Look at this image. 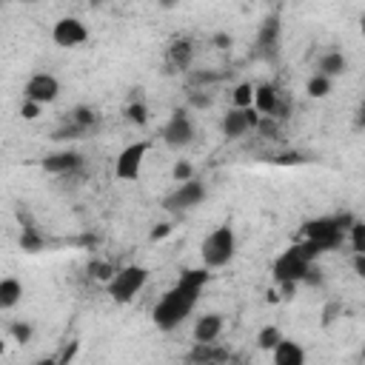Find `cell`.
<instances>
[{
    "instance_id": "obj_2",
    "label": "cell",
    "mask_w": 365,
    "mask_h": 365,
    "mask_svg": "<svg viewBox=\"0 0 365 365\" xmlns=\"http://www.w3.org/2000/svg\"><path fill=\"white\" fill-rule=\"evenodd\" d=\"M234 248H237V237L231 225H220L214 228L205 240H202V268H222L234 259Z\"/></svg>"
},
{
    "instance_id": "obj_9",
    "label": "cell",
    "mask_w": 365,
    "mask_h": 365,
    "mask_svg": "<svg viewBox=\"0 0 365 365\" xmlns=\"http://www.w3.org/2000/svg\"><path fill=\"white\" fill-rule=\"evenodd\" d=\"M163 140H165V145H171V148H185V145H191V140H194V123H191V117H188L182 108H177V111L171 114V120L165 123Z\"/></svg>"
},
{
    "instance_id": "obj_22",
    "label": "cell",
    "mask_w": 365,
    "mask_h": 365,
    "mask_svg": "<svg viewBox=\"0 0 365 365\" xmlns=\"http://www.w3.org/2000/svg\"><path fill=\"white\" fill-rule=\"evenodd\" d=\"M125 120L134 123V125H145V123H148V106H145L140 97L131 100V103L125 106Z\"/></svg>"
},
{
    "instance_id": "obj_4",
    "label": "cell",
    "mask_w": 365,
    "mask_h": 365,
    "mask_svg": "<svg viewBox=\"0 0 365 365\" xmlns=\"http://www.w3.org/2000/svg\"><path fill=\"white\" fill-rule=\"evenodd\" d=\"M202 197H205V185L197 182V180H188V182H180L171 194L163 197V208L174 211V214H182V211H191L194 205H200Z\"/></svg>"
},
{
    "instance_id": "obj_21",
    "label": "cell",
    "mask_w": 365,
    "mask_h": 365,
    "mask_svg": "<svg viewBox=\"0 0 365 365\" xmlns=\"http://www.w3.org/2000/svg\"><path fill=\"white\" fill-rule=\"evenodd\" d=\"M68 123H71V125H77L80 131H86V128H91V125L97 123V114H94L88 106H77V108L68 114Z\"/></svg>"
},
{
    "instance_id": "obj_18",
    "label": "cell",
    "mask_w": 365,
    "mask_h": 365,
    "mask_svg": "<svg viewBox=\"0 0 365 365\" xmlns=\"http://www.w3.org/2000/svg\"><path fill=\"white\" fill-rule=\"evenodd\" d=\"M191 57H194V46L188 43V40H174L171 46H168V63L174 66V68H188L191 66Z\"/></svg>"
},
{
    "instance_id": "obj_40",
    "label": "cell",
    "mask_w": 365,
    "mask_h": 365,
    "mask_svg": "<svg viewBox=\"0 0 365 365\" xmlns=\"http://www.w3.org/2000/svg\"><path fill=\"white\" fill-rule=\"evenodd\" d=\"M0 354H3V342H0Z\"/></svg>"
},
{
    "instance_id": "obj_13",
    "label": "cell",
    "mask_w": 365,
    "mask_h": 365,
    "mask_svg": "<svg viewBox=\"0 0 365 365\" xmlns=\"http://www.w3.org/2000/svg\"><path fill=\"white\" fill-rule=\"evenodd\" d=\"M222 334V314H202L194 322V339L197 345H208Z\"/></svg>"
},
{
    "instance_id": "obj_5",
    "label": "cell",
    "mask_w": 365,
    "mask_h": 365,
    "mask_svg": "<svg viewBox=\"0 0 365 365\" xmlns=\"http://www.w3.org/2000/svg\"><path fill=\"white\" fill-rule=\"evenodd\" d=\"M23 94H26V100H31V103H37V106H46V103H54V100H57L60 83H57L54 74L37 71V74H31V77L26 80Z\"/></svg>"
},
{
    "instance_id": "obj_6",
    "label": "cell",
    "mask_w": 365,
    "mask_h": 365,
    "mask_svg": "<svg viewBox=\"0 0 365 365\" xmlns=\"http://www.w3.org/2000/svg\"><path fill=\"white\" fill-rule=\"evenodd\" d=\"M302 231H305V240H311V242L319 245V251H331V248H336L339 240H342V231H339V225H336L334 217L311 220V222L302 225Z\"/></svg>"
},
{
    "instance_id": "obj_27",
    "label": "cell",
    "mask_w": 365,
    "mask_h": 365,
    "mask_svg": "<svg viewBox=\"0 0 365 365\" xmlns=\"http://www.w3.org/2000/svg\"><path fill=\"white\" fill-rule=\"evenodd\" d=\"M351 245H354V254H365V225L359 220L351 222Z\"/></svg>"
},
{
    "instance_id": "obj_25",
    "label": "cell",
    "mask_w": 365,
    "mask_h": 365,
    "mask_svg": "<svg viewBox=\"0 0 365 365\" xmlns=\"http://www.w3.org/2000/svg\"><path fill=\"white\" fill-rule=\"evenodd\" d=\"M282 339V334H279V328L277 325H265L259 334H257V345L262 348V351H274V345Z\"/></svg>"
},
{
    "instance_id": "obj_28",
    "label": "cell",
    "mask_w": 365,
    "mask_h": 365,
    "mask_svg": "<svg viewBox=\"0 0 365 365\" xmlns=\"http://www.w3.org/2000/svg\"><path fill=\"white\" fill-rule=\"evenodd\" d=\"M171 177H174L177 182H188V180H194V165H191V160H177L174 168H171Z\"/></svg>"
},
{
    "instance_id": "obj_10",
    "label": "cell",
    "mask_w": 365,
    "mask_h": 365,
    "mask_svg": "<svg viewBox=\"0 0 365 365\" xmlns=\"http://www.w3.org/2000/svg\"><path fill=\"white\" fill-rule=\"evenodd\" d=\"M51 40L60 48H74V46H80V43L88 40V29L77 17H60L54 23V29H51Z\"/></svg>"
},
{
    "instance_id": "obj_39",
    "label": "cell",
    "mask_w": 365,
    "mask_h": 365,
    "mask_svg": "<svg viewBox=\"0 0 365 365\" xmlns=\"http://www.w3.org/2000/svg\"><path fill=\"white\" fill-rule=\"evenodd\" d=\"M37 365H54V359H40Z\"/></svg>"
},
{
    "instance_id": "obj_7",
    "label": "cell",
    "mask_w": 365,
    "mask_h": 365,
    "mask_svg": "<svg viewBox=\"0 0 365 365\" xmlns=\"http://www.w3.org/2000/svg\"><path fill=\"white\" fill-rule=\"evenodd\" d=\"M145 151H148V143H131L125 145L117 160H114V177L117 180H137L140 177V168H143V160H145Z\"/></svg>"
},
{
    "instance_id": "obj_20",
    "label": "cell",
    "mask_w": 365,
    "mask_h": 365,
    "mask_svg": "<svg viewBox=\"0 0 365 365\" xmlns=\"http://www.w3.org/2000/svg\"><path fill=\"white\" fill-rule=\"evenodd\" d=\"M279 40V20L277 17H268L262 23V31H259V48H274Z\"/></svg>"
},
{
    "instance_id": "obj_8",
    "label": "cell",
    "mask_w": 365,
    "mask_h": 365,
    "mask_svg": "<svg viewBox=\"0 0 365 365\" xmlns=\"http://www.w3.org/2000/svg\"><path fill=\"white\" fill-rule=\"evenodd\" d=\"M308 265H311V262H305L294 248H288V251H282V254L277 257V262H274V279H277L279 285H297V282H302V274H305Z\"/></svg>"
},
{
    "instance_id": "obj_30",
    "label": "cell",
    "mask_w": 365,
    "mask_h": 365,
    "mask_svg": "<svg viewBox=\"0 0 365 365\" xmlns=\"http://www.w3.org/2000/svg\"><path fill=\"white\" fill-rule=\"evenodd\" d=\"M88 271H91L97 279H106V282L114 277V268H111V265H106V262H91V265H88Z\"/></svg>"
},
{
    "instance_id": "obj_12",
    "label": "cell",
    "mask_w": 365,
    "mask_h": 365,
    "mask_svg": "<svg viewBox=\"0 0 365 365\" xmlns=\"http://www.w3.org/2000/svg\"><path fill=\"white\" fill-rule=\"evenodd\" d=\"M251 108L257 114H265V117H274V111L279 108V94L271 83H259L254 86V100H251Z\"/></svg>"
},
{
    "instance_id": "obj_38",
    "label": "cell",
    "mask_w": 365,
    "mask_h": 365,
    "mask_svg": "<svg viewBox=\"0 0 365 365\" xmlns=\"http://www.w3.org/2000/svg\"><path fill=\"white\" fill-rule=\"evenodd\" d=\"M214 43H217V48H228L231 46V34H217Z\"/></svg>"
},
{
    "instance_id": "obj_15",
    "label": "cell",
    "mask_w": 365,
    "mask_h": 365,
    "mask_svg": "<svg viewBox=\"0 0 365 365\" xmlns=\"http://www.w3.org/2000/svg\"><path fill=\"white\" fill-rule=\"evenodd\" d=\"M248 128H251V125H248V108H231V111L222 117V134H225L228 140L242 137Z\"/></svg>"
},
{
    "instance_id": "obj_37",
    "label": "cell",
    "mask_w": 365,
    "mask_h": 365,
    "mask_svg": "<svg viewBox=\"0 0 365 365\" xmlns=\"http://www.w3.org/2000/svg\"><path fill=\"white\" fill-rule=\"evenodd\" d=\"M277 163H282V165H288V163H302V154H282V157H277Z\"/></svg>"
},
{
    "instance_id": "obj_26",
    "label": "cell",
    "mask_w": 365,
    "mask_h": 365,
    "mask_svg": "<svg viewBox=\"0 0 365 365\" xmlns=\"http://www.w3.org/2000/svg\"><path fill=\"white\" fill-rule=\"evenodd\" d=\"M20 245H23V251H40L43 248V237L37 234V228L26 225L23 234H20Z\"/></svg>"
},
{
    "instance_id": "obj_31",
    "label": "cell",
    "mask_w": 365,
    "mask_h": 365,
    "mask_svg": "<svg viewBox=\"0 0 365 365\" xmlns=\"http://www.w3.org/2000/svg\"><path fill=\"white\" fill-rule=\"evenodd\" d=\"M302 282H305V285H319V282H322V268H317V265L311 262V265L305 268V274H302Z\"/></svg>"
},
{
    "instance_id": "obj_33",
    "label": "cell",
    "mask_w": 365,
    "mask_h": 365,
    "mask_svg": "<svg viewBox=\"0 0 365 365\" xmlns=\"http://www.w3.org/2000/svg\"><path fill=\"white\" fill-rule=\"evenodd\" d=\"M188 100H191V106H197V108H208V106H211V97H208V94H200V91H191Z\"/></svg>"
},
{
    "instance_id": "obj_16",
    "label": "cell",
    "mask_w": 365,
    "mask_h": 365,
    "mask_svg": "<svg viewBox=\"0 0 365 365\" xmlns=\"http://www.w3.org/2000/svg\"><path fill=\"white\" fill-rule=\"evenodd\" d=\"M348 71V60H345V54L342 51H328V54H322L319 57V63H317V74H322V77H339V74H345Z\"/></svg>"
},
{
    "instance_id": "obj_34",
    "label": "cell",
    "mask_w": 365,
    "mask_h": 365,
    "mask_svg": "<svg viewBox=\"0 0 365 365\" xmlns=\"http://www.w3.org/2000/svg\"><path fill=\"white\" fill-rule=\"evenodd\" d=\"M171 234V222H160V225H154V231H151V240L157 242V240H165Z\"/></svg>"
},
{
    "instance_id": "obj_29",
    "label": "cell",
    "mask_w": 365,
    "mask_h": 365,
    "mask_svg": "<svg viewBox=\"0 0 365 365\" xmlns=\"http://www.w3.org/2000/svg\"><path fill=\"white\" fill-rule=\"evenodd\" d=\"M11 336H14V342H20V345H26V342H31V334H34V328L29 325V322H11Z\"/></svg>"
},
{
    "instance_id": "obj_32",
    "label": "cell",
    "mask_w": 365,
    "mask_h": 365,
    "mask_svg": "<svg viewBox=\"0 0 365 365\" xmlns=\"http://www.w3.org/2000/svg\"><path fill=\"white\" fill-rule=\"evenodd\" d=\"M20 117H23V120H37V117H40V106L31 103V100H26V103L20 106Z\"/></svg>"
},
{
    "instance_id": "obj_17",
    "label": "cell",
    "mask_w": 365,
    "mask_h": 365,
    "mask_svg": "<svg viewBox=\"0 0 365 365\" xmlns=\"http://www.w3.org/2000/svg\"><path fill=\"white\" fill-rule=\"evenodd\" d=\"M20 299H23V285H20V279L3 277V279H0V311L14 308Z\"/></svg>"
},
{
    "instance_id": "obj_24",
    "label": "cell",
    "mask_w": 365,
    "mask_h": 365,
    "mask_svg": "<svg viewBox=\"0 0 365 365\" xmlns=\"http://www.w3.org/2000/svg\"><path fill=\"white\" fill-rule=\"evenodd\" d=\"M231 100H234V108H251V100H254V86H251V83H240V86H234Z\"/></svg>"
},
{
    "instance_id": "obj_11",
    "label": "cell",
    "mask_w": 365,
    "mask_h": 365,
    "mask_svg": "<svg viewBox=\"0 0 365 365\" xmlns=\"http://www.w3.org/2000/svg\"><path fill=\"white\" fill-rule=\"evenodd\" d=\"M80 165H83V157L68 148L43 157V171H48V174H68V171H77Z\"/></svg>"
},
{
    "instance_id": "obj_35",
    "label": "cell",
    "mask_w": 365,
    "mask_h": 365,
    "mask_svg": "<svg viewBox=\"0 0 365 365\" xmlns=\"http://www.w3.org/2000/svg\"><path fill=\"white\" fill-rule=\"evenodd\" d=\"M77 348H80V345H77V342H71V345L60 354V359H54V365H68V362H71V356L77 354Z\"/></svg>"
},
{
    "instance_id": "obj_3",
    "label": "cell",
    "mask_w": 365,
    "mask_h": 365,
    "mask_svg": "<svg viewBox=\"0 0 365 365\" xmlns=\"http://www.w3.org/2000/svg\"><path fill=\"white\" fill-rule=\"evenodd\" d=\"M145 282H148V271L143 265H125V268L114 271V277L108 279V294L117 302H128L137 297V291H143Z\"/></svg>"
},
{
    "instance_id": "obj_36",
    "label": "cell",
    "mask_w": 365,
    "mask_h": 365,
    "mask_svg": "<svg viewBox=\"0 0 365 365\" xmlns=\"http://www.w3.org/2000/svg\"><path fill=\"white\" fill-rule=\"evenodd\" d=\"M354 271H356V277H365V254L354 257Z\"/></svg>"
},
{
    "instance_id": "obj_1",
    "label": "cell",
    "mask_w": 365,
    "mask_h": 365,
    "mask_svg": "<svg viewBox=\"0 0 365 365\" xmlns=\"http://www.w3.org/2000/svg\"><path fill=\"white\" fill-rule=\"evenodd\" d=\"M197 297H200L197 291H188V288L174 285V288L165 291V294L160 297V302L154 305V314H151L154 325H157L160 331H174V328L194 311Z\"/></svg>"
},
{
    "instance_id": "obj_23",
    "label": "cell",
    "mask_w": 365,
    "mask_h": 365,
    "mask_svg": "<svg viewBox=\"0 0 365 365\" xmlns=\"http://www.w3.org/2000/svg\"><path fill=\"white\" fill-rule=\"evenodd\" d=\"M305 91H308V97L322 100V97H328V94H331V80H328V77H322V74H314V77L308 80Z\"/></svg>"
},
{
    "instance_id": "obj_19",
    "label": "cell",
    "mask_w": 365,
    "mask_h": 365,
    "mask_svg": "<svg viewBox=\"0 0 365 365\" xmlns=\"http://www.w3.org/2000/svg\"><path fill=\"white\" fill-rule=\"evenodd\" d=\"M208 277H211V274H208V268H188V271H182V274H180L177 285L200 294V291H202V285L208 282Z\"/></svg>"
},
{
    "instance_id": "obj_14",
    "label": "cell",
    "mask_w": 365,
    "mask_h": 365,
    "mask_svg": "<svg viewBox=\"0 0 365 365\" xmlns=\"http://www.w3.org/2000/svg\"><path fill=\"white\" fill-rule=\"evenodd\" d=\"M274 365H305V351H302V345L299 342H294V339H279L277 345H274Z\"/></svg>"
}]
</instances>
